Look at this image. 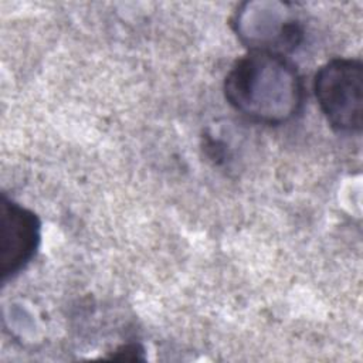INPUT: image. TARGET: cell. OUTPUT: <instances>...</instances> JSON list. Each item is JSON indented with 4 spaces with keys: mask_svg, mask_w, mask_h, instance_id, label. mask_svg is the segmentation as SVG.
<instances>
[{
    "mask_svg": "<svg viewBox=\"0 0 363 363\" xmlns=\"http://www.w3.org/2000/svg\"><path fill=\"white\" fill-rule=\"evenodd\" d=\"M41 241V223L35 213L7 199L0 204V278L16 277L34 258Z\"/></svg>",
    "mask_w": 363,
    "mask_h": 363,
    "instance_id": "obj_4",
    "label": "cell"
},
{
    "mask_svg": "<svg viewBox=\"0 0 363 363\" xmlns=\"http://www.w3.org/2000/svg\"><path fill=\"white\" fill-rule=\"evenodd\" d=\"M224 95L247 119L277 126L301 113L305 85L296 65L286 55L248 51L227 72Z\"/></svg>",
    "mask_w": 363,
    "mask_h": 363,
    "instance_id": "obj_1",
    "label": "cell"
},
{
    "mask_svg": "<svg viewBox=\"0 0 363 363\" xmlns=\"http://www.w3.org/2000/svg\"><path fill=\"white\" fill-rule=\"evenodd\" d=\"M139 353H143V349L138 345H125L115 350L113 354H111L112 359H125V360H139L143 359V356H139Z\"/></svg>",
    "mask_w": 363,
    "mask_h": 363,
    "instance_id": "obj_5",
    "label": "cell"
},
{
    "mask_svg": "<svg viewBox=\"0 0 363 363\" xmlns=\"http://www.w3.org/2000/svg\"><path fill=\"white\" fill-rule=\"evenodd\" d=\"M234 30L250 51L286 54L302 41V27L288 10L277 1H247L237 9Z\"/></svg>",
    "mask_w": 363,
    "mask_h": 363,
    "instance_id": "obj_3",
    "label": "cell"
},
{
    "mask_svg": "<svg viewBox=\"0 0 363 363\" xmlns=\"http://www.w3.org/2000/svg\"><path fill=\"white\" fill-rule=\"evenodd\" d=\"M313 92L328 123L343 133L363 126V64L356 58H332L315 74Z\"/></svg>",
    "mask_w": 363,
    "mask_h": 363,
    "instance_id": "obj_2",
    "label": "cell"
}]
</instances>
